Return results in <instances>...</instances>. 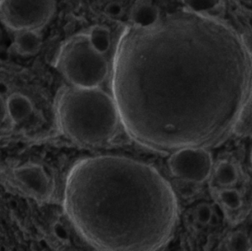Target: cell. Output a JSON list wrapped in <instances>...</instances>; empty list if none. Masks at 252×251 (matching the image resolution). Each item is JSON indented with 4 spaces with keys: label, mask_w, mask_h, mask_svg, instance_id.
I'll list each match as a JSON object with an SVG mask.
<instances>
[{
    "label": "cell",
    "mask_w": 252,
    "mask_h": 251,
    "mask_svg": "<svg viewBox=\"0 0 252 251\" xmlns=\"http://www.w3.org/2000/svg\"><path fill=\"white\" fill-rule=\"evenodd\" d=\"M15 182L24 192L39 201L46 200L51 194V182L43 167L28 164L13 171Z\"/></svg>",
    "instance_id": "52a82bcc"
},
{
    "label": "cell",
    "mask_w": 252,
    "mask_h": 251,
    "mask_svg": "<svg viewBox=\"0 0 252 251\" xmlns=\"http://www.w3.org/2000/svg\"><path fill=\"white\" fill-rule=\"evenodd\" d=\"M66 211L91 245L103 251H157L178 219L172 186L155 168L122 156L78 162L65 187Z\"/></svg>",
    "instance_id": "7a4b0ae2"
},
{
    "label": "cell",
    "mask_w": 252,
    "mask_h": 251,
    "mask_svg": "<svg viewBox=\"0 0 252 251\" xmlns=\"http://www.w3.org/2000/svg\"><path fill=\"white\" fill-rule=\"evenodd\" d=\"M104 12L109 17H120L123 14V6L117 1H113L107 4Z\"/></svg>",
    "instance_id": "e0dca14e"
},
{
    "label": "cell",
    "mask_w": 252,
    "mask_h": 251,
    "mask_svg": "<svg viewBox=\"0 0 252 251\" xmlns=\"http://www.w3.org/2000/svg\"><path fill=\"white\" fill-rule=\"evenodd\" d=\"M159 19L158 6L151 0H137L132 7L130 20L134 26L149 28L157 25Z\"/></svg>",
    "instance_id": "ba28073f"
},
{
    "label": "cell",
    "mask_w": 252,
    "mask_h": 251,
    "mask_svg": "<svg viewBox=\"0 0 252 251\" xmlns=\"http://www.w3.org/2000/svg\"><path fill=\"white\" fill-rule=\"evenodd\" d=\"M6 109L12 121L20 122L32 115L33 105L27 96L17 93L9 96L6 103Z\"/></svg>",
    "instance_id": "9c48e42d"
},
{
    "label": "cell",
    "mask_w": 252,
    "mask_h": 251,
    "mask_svg": "<svg viewBox=\"0 0 252 251\" xmlns=\"http://www.w3.org/2000/svg\"><path fill=\"white\" fill-rule=\"evenodd\" d=\"M41 44L42 39L37 31L24 30L18 32L15 36V50L20 55H35L40 51Z\"/></svg>",
    "instance_id": "30bf717a"
},
{
    "label": "cell",
    "mask_w": 252,
    "mask_h": 251,
    "mask_svg": "<svg viewBox=\"0 0 252 251\" xmlns=\"http://www.w3.org/2000/svg\"><path fill=\"white\" fill-rule=\"evenodd\" d=\"M168 167L172 176L177 178L203 183L212 172V155L204 147H183L172 153L168 159Z\"/></svg>",
    "instance_id": "8992f818"
},
{
    "label": "cell",
    "mask_w": 252,
    "mask_h": 251,
    "mask_svg": "<svg viewBox=\"0 0 252 251\" xmlns=\"http://www.w3.org/2000/svg\"><path fill=\"white\" fill-rule=\"evenodd\" d=\"M251 163H252V153H251Z\"/></svg>",
    "instance_id": "d6986e66"
},
{
    "label": "cell",
    "mask_w": 252,
    "mask_h": 251,
    "mask_svg": "<svg viewBox=\"0 0 252 251\" xmlns=\"http://www.w3.org/2000/svg\"><path fill=\"white\" fill-rule=\"evenodd\" d=\"M58 64L70 83L78 88H97L108 74L106 58L93 47L89 35L69 40L62 49Z\"/></svg>",
    "instance_id": "277c9868"
},
{
    "label": "cell",
    "mask_w": 252,
    "mask_h": 251,
    "mask_svg": "<svg viewBox=\"0 0 252 251\" xmlns=\"http://www.w3.org/2000/svg\"><path fill=\"white\" fill-rule=\"evenodd\" d=\"M56 10V0H4L1 18L9 29L37 31L48 23Z\"/></svg>",
    "instance_id": "5b68a950"
},
{
    "label": "cell",
    "mask_w": 252,
    "mask_h": 251,
    "mask_svg": "<svg viewBox=\"0 0 252 251\" xmlns=\"http://www.w3.org/2000/svg\"><path fill=\"white\" fill-rule=\"evenodd\" d=\"M229 248L230 251H250L252 248L249 238L244 232H235L230 237L229 242Z\"/></svg>",
    "instance_id": "9a60e30c"
},
{
    "label": "cell",
    "mask_w": 252,
    "mask_h": 251,
    "mask_svg": "<svg viewBox=\"0 0 252 251\" xmlns=\"http://www.w3.org/2000/svg\"><path fill=\"white\" fill-rule=\"evenodd\" d=\"M169 31L126 28L113 69L121 121L138 143L159 151L209 147L229 137L250 99L241 73L204 72Z\"/></svg>",
    "instance_id": "6da1fadb"
},
{
    "label": "cell",
    "mask_w": 252,
    "mask_h": 251,
    "mask_svg": "<svg viewBox=\"0 0 252 251\" xmlns=\"http://www.w3.org/2000/svg\"><path fill=\"white\" fill-rule=\"evenodd\" d=\"M3 1H4V0H1V3H2V2H3Z\"/></svg>",
    "instance_id": "ffe728a7"
},
{
    "label": "cell",
    "mask_w": 252,
    "mask_h": 251,
    "mask_svg": "<svg viewBox=\"0 0 252 251\" xmlns=\"http://www.w3.org/2000/svg\"><path fill=\"white\" fill-rule=\"evenodd\" d=\"M214 211L211 206L208 203H203L198 206L196 210V218L198 222L202 225L209 224L210 221L212 220Z\"/></svg>",
    "instance_id": "2e32d148"
},
{
    "label": "cell",
    "mask_w": 252,
    "mask_h": 251,
    "mask_svg": "<svg viewBox=\"0 0 252 251\" xmlns=\"http://www.w3.org/2000/svg\"><path fill=\"white\" fill-rule=\"evenodd\" d=\"M221 202L226 208L231 210H236L241 207V196L236 190L224 189L219 194Z\"/></svg>",
    "instance_id": "5bb4252c"
},
{
    "label": "cell",
    "mask_w": 252,
    "mask_h": 251,
    "mask_svg": "<svg viewBox=\"0 0 252 251\" xmlns=\"http://www.w3.org/2000/svg\"><path fill=\"white\" fill-rule=\"evenodd\" d=\"M190 11L196 14H215L222 6V0H182Z\"/></svg>",
    "instance_id": "7c38bea8"
},
{
    "label": "cell",
    "mask_w": 252,
    "mask_h": 251,
    "mask_svg": "<svg viewBox=\"0 0 252 251\" xmlns=\"http://www.w3.org/2000/svg\"><path fill=\"white\" fill-rule=\"evenodd\" d=\"M61 128L73 141L88 145L108 141L117 130L121 118L115 99L97 88L73 87L58 100Z\"/></svg>",
    "instance_id": "3957f363"
},
{
    "label": "cell",
    "mask_w": 252,
    "mask_h": 251,
    "mask_svg": "<svg viewBox=\"0 0 252 251\" xmlns=\"http://www.w3.org/2000/svg\"><path fill=\"white\" fill-rule=\"evenodd\" d=\"M55 234H57V236L60 240H63L67 239V233H66V229L63 228V226L61 225L59 223L56 224V226H55Z\"/></svg>",
    "instance_id": "ac0fdd59"
},
{
    "label": "cell",
    "mask_w": 252,
    "mask_h": 251,
    "mask_svg": "<svg viewBox=\"0 0 252 251\" xmlns=\"http://www.w3.org/2000/svg\"><path fill=\"white\" fill-rule=\"evenodd\" d=\"M238 174L235 166L229 162L223 161L215 170V179L221 186H229L237 180Z\"/></svg>",
    "instance_id": "4fadbf2b"
},
{
    "label": "cell",
    "mask_w": 252,
    "mask_h": 251,
    "mask_svg": "<svg viewBox=\"0 0 252 251\" xmlns=\"http://www.w3.org/2000/svg\"><path fill=\"white\" fill-rule=\"evenodd\" d=\"M93 47L97 52L104 54L111 46V34L106 26H93L89 34Z\"/></svg>",
    "instance_id": "8fae6325"
}]
</instances>
